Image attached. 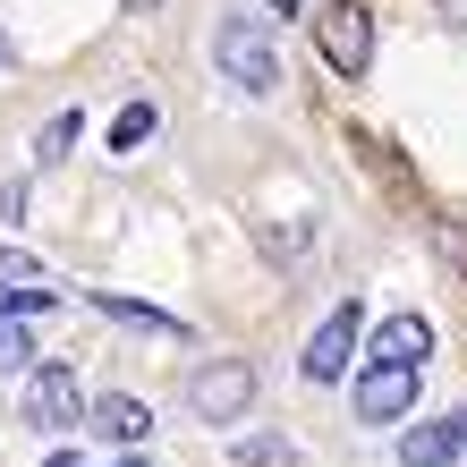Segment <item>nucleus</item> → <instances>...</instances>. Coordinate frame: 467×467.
Returning <instances> with one entry per match:
<instances>
[{"mask_svg":"<svg viewBox=\"0 0 467 467\" xmlns=\"http://www.w3.org/2000/svg\"><path fill=\"white\" fill-rule=\"evenodd\" d=\"M425 348H433V323L425 315H382L366 366H425Z\"/></svg>","mask_w":467,"mask_h":467,"instance_id":"nucleus-7","label":"nucleus"},{"mask_svg":"<svg viewBox=\"0 0 467 467\" xmlns=\"http://www.w3.org/2000/svg\"><path fill=\"white\" fill-rule=\"evenodd\" d=\"M213 68H222L238 94H272V86H281V60H272L264 26H246V17H222V26H213Z\"/></svg>","mask_w":467,"mask_h":467,"instance_id":"nucleus-2","label":"nucleus"},{"mask_svg":"<svg viewBox=\"0 0 467 467\" xmlns=\"http://www.w3.org/2000/svg\"><path fill=\"white\" fill-rule=\"evenodd\" d=\"M433 9H442V26H459V35H467V0H433Z\"/></svg>","mask_w":467,"mask_h":467,"instance_id":"nucleus-17","label":"nucleus"},{"mask_svg":"<svg viewBox=\"0 0 467 467\" xmlns=\"http://www.w3.org/2000/svg\"><path fill=\"white\" fill-rule=\"evenodd\" d=\"M26 315H51V289H17V281H0V323H26Z\"/></svg>","mask_w":467,"mask_h":467,"instance_id":"nucleus-15","label":"nucleus"},{"mask_svg":"<svg viewBox=\"0 0 467 467\" xmlns=\"http://www.w3.org/2000/svg\"><path fill=\"white\" fill-rule=\"evenodd\" d=\"M459 459H467L459 425H408L400 433V467H459Z\"/></svg>","mask_w":467,"mask_h":467,"instance_id":"nucleus-9","label":"nucleus"},{"mask_svg":"<svg viewBox=\"0 0 467 467\" xmlns=\"http://www.w3.org/2000/svg\"><path fill=\"white\" fill-rule=\"evenodd\" d=\"M230 459H238V467H289V442H281V433H238Z\"/></svg>","mask_w":467,"mask_h":467,"instance_id":"nucleus-13","label":"nucleus"},{"mask_svg":"<svg viewBox=\"0 0 467 467\" xmlns=\"http://www.w3.org/2000/svg\"><path fill=\"white\" fill-rule=\"evenodd\" d=\"M0 60H9V35H0Z\"/></svg>","mask_w":467,"mask_h":467,"instance_id":"nucleus-20","label":"nucleus"},{"mask_svg":"<svg viewBox=\"0 0 467 467\" xmlns=\"http://www.w3.org/2000/svg\"><path fill=\"white\" fill-rule=\"evenodd\" d=\"M187 408H196L204 425H238L246 408H255V366L246 357H213V366H196V382H187Z\"/></svg>","mask_w":467,"mask_h":467,"instance_id":"nucleus-3","label":"nucleus"},{"mask_svg":"<svg viewBox=\"0 0 467 467\" xmlns=\"http://www.w3.org/2000/svg\"><path fill=\"white\" fill-rule=\"evenodd\" d=\"M0 281H17V289H51V272H43L35 255H9V246H0Z\"/></svg>","mask_w":467,"mask_h":467,"instance_id":"nucleus-16","label":"nucleus"},{"mask_svg":"<svg viewBox=\"0 0 467 467\" xmlns=\"http://www.w3.org/2000/svg\"><path fill=\"white\" fill-rule=\"evenodd\" d=\"M315 51H323V68H332L340 86H357V77L374 68V9L366 0H323L315 9Z\"/></svg>","mask_w":467,"mask_h":467,"instance_id":"nucleus-1","label":"nucleus"},{"mask_svg":"<svg viewBox=\"0 0 467 467\" xmlns=\"http://www.w3.org/2000/svg\"><path fill=\"white\" fill-rule=\"evenodd\" d=\"M86 306H94V315H111V323H136V332H179V315L145 306V297H111V289H94ZM179 340H187V332H179Z\"/></svg>","mask_w":467,"mask_h":467,"instance_id":"nucleus-10","label":"nucleus"},{"mask_svg":"<svg viewBox=\"0 0 467 467\" xmlns=\"http://www.w3.org/2000/svg\"><path fill=\"white\" fill-rule=\"evenodd\" d=\"M153 119H161L153 102H128V111L111 119V153H136V145H145V136H153Z\"/></svg>","mask_w":467,"mask_h":467,"instance_id":"nucleus-12","label":"nucleus"},{"mask_svg":"<svg viewBox=\"0 0 467 467\" xmlns=\"http://www.w3.org/2000/svg\"><path fill=\"white\" fill-rule=\"evenodd\" d=\"M86 425L102 433V442H128V451H136V442L153 433V408H145V400H128V391H102V400L86 408Z\"/></svg>","mask_w":467,"mask_h":467,"instance_id":"nucleus-8","label":"nucleus"},{"mask_svg":"<svg viewBox=\"0 0 467 467\" xmlns=\"http://www.w3.org/2000/svg\"><path fill=\"white\" fill-rule=\"evenodd\" d=\"M77 128H86V111H60V119H51V128L35 136V161H43V171H51V161H68V145H77Z\"/></svg>","mask_w":467,"mask_h":467,"instance_id":"nucleus-11","label":"nucleus"},{"mask_svg":"<svg viewBox=\"0 0 467 467\" xmlns=\"http://www.w3.org/2000/svg\"><path fill=\"white\" fill-rule=\"evenodd\" d=\"M0 374H35V332L26 323H0Z\"/></svg>","mask_w":467,"mask_h":467,"instance_id":"nucleus-14","label":"nucleus"},{"mask_svg":"<svg viewBox=\"0 0 467 467\" xmlns=\"http://www.w3.org/2000/svg\"><path fill=\"white\" fill-rule=\"evenodd\" d=\"M111 467H145V459H111Z\"/></svg>","mask_w":467,"mask_h":467,"instance_id":"nucleus-19","label":"nucleus"},{"mask_svg":"<svg viewBox=\"0 0 467 467\" xmlns=\"http://www.w3.org/2000/svg\"><path fill=\"white\" fill-rule=\"evenodd\" d=\"M26 425H35V433L86 425V391H77L68 366H35V374H26Z\"/></svg>","mask_w":467,"mask_h":467,"instance_id":"nucleus-5","label":"nucleus"},{"mask_svg":"<svg viewBox=\"0 0 467 467\" xmlns=\"http://www.w3.org/2000/svg\"><path fill=\"white\" fill-rule=\"evenodd\" d=\"M348 408L366 425H400L408 408H417V366H366V374H357V391H348Z\"/></svg>","mask_w":467,"mask_h":467,"instance_id":"nucleus-6","label":"nucleus"},{"mask_svg":"<svg viewBox=\"0 0 467 467\" xmlns=\"http://www.w3.org/2000/svg\"><path fill=\"white\" fill-rule=\"evenodd\" d=\"M128 9H136V17H153V0H128Z\"/></svg>","mask_w":467,"mask_h":467,"instance_id":"nucleus-18","label":"nucleus"},{"mask_svg":"<svg viewBox=\"0 0 467 467\" xmlns=\"http://www.w3.org/2000/svg\"><path fill=\"white\" fill-rule=\"evenodd\" d=\"M357 332H366V306H357V297H340V306L315 323V340L297 348V374H306L315 391H323V382H340L348 357H357Z\"/></svg>","mask_w":467,"mask_h":467,"instance_id":"nucleus-4","label":"nucleus"}]
</instances>
